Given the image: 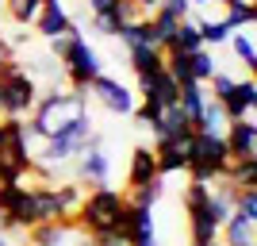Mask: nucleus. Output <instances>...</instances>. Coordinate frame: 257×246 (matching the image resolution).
I'll use <instances>...</instances> for the list:
<instances>
[{"label": "nucleus", "mask_w": 257, "mask_h": 246, "mask_svg": "<svg viewBox=\"0 0 257 246\" xmlns=\"http://www.w3.org/2000/svg\"><path fill=\"white\" fill-rule=\"evenodd\" d=\"M81 116H88V97L85 93H73V89H54L46 97L35 100L31 108V135L39 142L54 139V135H62L69 123H77Z\"/></svg>", "instance_id": "obj_1"}, {"label": "nucleus", "mask_w": 257, "mask_h": 246, "mask_svg": "<svg viewBox=\"0 0 257 246\" xmlns=\"http://www.w3.org/2000/svg\"><path fill=\"white\" fill-rule=\"evenodd\" d=\"M127 208L123 193L111 189V185H96V189H88L81 208H77L73 223L85 231L88 238H100V235H115V223H119V212Z\"/></svg>", "instance_id": "obj_2"}, {"label": "nucleus", "mask_w": 257, "mask_h": 246, "mask_svg": "<svg viewBox=\"0 0 257 246\" xmlns=\"http://www.w3.org/2000/svg\"><path fill=\"white\" fill-rule=\"evenodd\" d=\"M226 161H230V150H226L223 135H196L192 158H188V170H184V173H188L192 181L211 185L215 177H223Z\"/></svg>", "instance_id": "obj_3"}, {"label": "nucleus", "mask_w": 257, "mask_h": 246, "mask_svg": "<svg viewBox=\"0 0 257 246\" xmlns=\"http://www.w3.org/2000/svg\"><path fill=\"white\" fill-rule=\"evenodd\" d=\"M0 93H4V119H23V116H31L35 100H39V81L16 62L0 77Z\"/></svg>", "instance_id": "obj_4"}, {"label": "nucleus", "mask_w": 257, "mask_h": 246, "mask_svg": "<svg viewBox=\"0 0 257 246\" xmlns=\"http://www.w3.org/2000/svg\"><path fill=\"white\" fill-rule=\"evenodd\" d=\"M77 185H107V177H111V161H107V150H104V139L100 135H92V139L85 142V146L77 150Z\"/></svg>", "instance_id": "obj_5"}, {"label": "nucleus", "mask_w": 257, "mask_h": 246, "mask_svg": "<svg viewBox=\"0 0 257 246\" xmlns=\"http://www.w3.org/2000/svg\"><path fill=\"white\" fill-rule=\"evenodd\" d=\"M88 93H92V97H96L107 112H115V116H131V112L139 108V104H135V93H131L123 81L107 77V73L92 77V81H88Z\"/></svg>", "instance_id": "obj_6"}, {"label": "nucleus", "mask_w": 257, "mask_h": 246, "mask_svg": "<svg viewBox=\"0 0 257 246\" xmlns=\"http://www.w3.org/2000/svg\"><path fill=\"white\" fill-rule=\"evenodd\" d=\"M192 142H196V131L181 135L173 142H154V158H158V177H169V173H184L188 170V158H192Z\"/></svg>", "instance_id": "obj_7"}, {"label": "nucleus", "mask_w": 257, "mask_h": 246, "mask_svg": "<svg viewBox=\"0 0 257 246\" xmlns=\"http://www.w3.org/2000/svg\"><path fill=\"white\" fill-rule=\"evenodd\" d=\"M31 246H92V238L73 223V219H58V223L31 227Z\"/></svg>", "instance_id": "obj_8"}, {"label": "nucleus", "mask_w": 257, "mask_h": 246, "mask_svg": "<svg viewBox=\"0 0 257 246\" xmlns=\"http://www.w3.org/2000/svg\"><path fill=\"white\" fill-rule=\"evenodd\" d=\"M139 93H142V104H150V108H173L177 104V97H181V85L173 81L165 69H158V73H146L139 77Z\"/></svg>", "instance_id": "obj_9"}, {"label": "nucleus", "mask_w": 257, "mask_h": 246, "mask_svg": "<svg viewBox=\"0 0 257 246\" xmlns=\"http://www.w3.org/2000/svg\"><path fill=\"white\" fill-rule=\"evenodd\" d=\"M223 142L230 150V158H257V116H246V119H230L223 131Z\"/></svg>", "instance_id": "obj_10"}, {"label": "nucleus", "mask_w": 257, "mask_h": 246, "mask_svg": "<svg viewBox=\"0 0 257 246\" xmlns=\"http://www.w3.org/2000/svg\"><path fill=\"white\" fill-rule=\"evenodd\" d=\"M226 112V119H246L257 112V81L246 77V81H234V89L226 93V100H219Z\"/></svg>", "instance_id": "obj_11"}, {"label": "nucleus", "mask_w": 257, "mask_h": 246, "mask_svg": "<svg viewBox=\"0 0 257 246\" xmlns=\"http://www.w3.org/2000/svg\"><path fill=\"white\" fill-rule=\"evenodd\" d=\"M31 27H35V35H43L46 43H50V39H62V35L73 27V20H69V12H65L58 0H50V4H43V12H39V20H35Z\"/></svg>", "instance_id": "obj_12"}, {"label": "nucleus", "mask_w": 257, "mask_h": 246, "mask_svg": "<svg viewBox=\"0 0 257 246\" xmlns=\"http://www.w3.org/2000/svg\"><path fill=\"white\" fill-rule=\"evenodd\" d=\"M150 131H154V142H173V139H181V135H188L192 123H188V116H184L181 108L173 104V108H165V112L150 123Z\"/></svg>", "instance_id": "obj_13"}, {"label": "nucleus", "mask_w": 257, "mask_h": 246, "mask_svg": "<svg viewBox=\"0 0 257 246\" xmlns=\"http://www.w3.org/2000/svg\"><path fill=\"white\" fill-rule=\"evenodd\" d=\"M158 177V158H154L150 146H135L131 150V166H127V189L135 185H146Z\"/></svg>", "instance_id": "obj_14"}, {"label": "nucleus", "mask_w": 257, "mask_h": 246, "mask_svg": "<svg viewBox=\"0 0 257 246\" xmlns=\"http://www.w3.org/2000/svg\"><path fill=\"white\" fill-rule=\"evenodd\" d=\"M219 231L226 235V246H257V219H246V215L230 212Z\"/></svg>", "instance_id": "obj_15"}, {"label": "nucleus", "mask_w": 257, "mask_h": 246, "mask_svg": "<svg viewBox=\"0 0 257 246\" xmlns=\"http://www.w3.org/2000/svg\"><path fill=\"white\" fill-rule=\"evenodd\" d=\"M226 123H230V119H226L223 104L207 97V104H204V112H200V119L192 123V131H196V135H223Z\"/></svg>", "instance_id": "obj_16"}, {"label": "nucleus", "mask_w": 257, "mask_h": 246, "mask_svg": "<svg viewBox=\"0 0 257 246\" xmlns=\"http://www.w3.org/2000/svg\"><path fill=\"white\" fill-rule=\"evenodd\" d=\"M161 193H165V181H161V177H154V181H146V185L127 189V193H123V200H127L131 208H146V212H154V204L161 200Z\"/></svg>", "instance_id": "obj_17"}, {"label": "nucleus", "mask_w": 257, "mask_h": 246, "mask_svg": "<svg viewBox=\"0 0 257 246\" xmlns=\"http://www.w3.org/2000/svg\"><path fill=\"white\" fill-rule=\"evenodd\" d=\"M204 104H207V89H204V85H196V81L181 85V97H177V108H181L184 116H188V123H196V119H200Z\"/></svg>", "instance_id": "obj_18"}, {"label": "nucleus", "mask_w": 257, "mask_h": 246, "mask_svg": "<svg viewBox=\"0 0 257 246\" xmlns=\"http://www.w3.org/2000/svg\"><path fill=\"white\" fill-rule=\"evenodd\" d=\"M127 58H131V69H135L139 77L165 69V54L154 50V46H135V50H127Z\"/></svg>", "instance_id": "obj_19"}, {"label": "nucleus", "mask_w": 257, "mask_h": 246, "mask_svg": "<svg viewBox=\"0 0 257 246\" xmlns=\"http://www.w3.org/2000/svg\"><path fill=\"white\" fill-rule=\"evenodd\" d=\"M85 185H77V181H58L54 185V196H58V208H62L65 219H73L77 208H81V200H85Z\"/></svg>", "instance_id": "obj_20"}, {"label": "nucleus", "mask_w": 257, "mask_h": 246, "mask_svg": "<svg viewBox=\"0 0 257 246\" xmlns=\"http://www.w3.org/2000/svg\"><path fill=\"white\" fill-rule=\"evenodd\" d=\"M196 31H200V43H204L207 50H211V46L226 43L234 27H230L226 20H211V16H200V20H196Z\"/></svg>", "instance_id": "obj_21"}, {"label": "nucleus", "mask_w": 257, "mask_h": 246, "mask_svg": "<svg viewBox=\"0 0 257 246\" xmlns=\"http://www.w3.org/2000/svg\"><path fill=\"white\" fill-rule=\"evenodd\" d=\"M165 50H177V54H196V50H204L192 16H188V20H181V27H177V35H173V43L165 46Z\"/></svg>", "instance_id": "obj_22"}, {"label": "nucleus", "mask_w": 257, "mask_h": 246, "mask_svg": "<svg viewBox=\"0 0 257 246\" xmlns=\"http://www.w3.org/2000/svg\"><path fill=\"white\" fill-rule=\"evenodd\" d=\"M226 43H230V50H234L238 62H242L249 73H253V69H257V43H253V31H230V39H226Z\"/></svg>", "instance_id": "obj_23"}, {"label": "nucleus", "mask_w": 257, "mask_h": 246, "mask_svg": "<svg viewBox=\"0 0 257 246\" xmlns=\"http://www.w3.org/2000/svg\"><path fill=\"white\" fill-rule=\"evenodd\" d=\"M4 12H8V20L16 27H31L39 20V12H43V0H4Z\"/></svg>", "instance_id": "obj_24"}, {"label": "nucleus", "mask_w": 257, "mask_h": 246, "mask_svg": "<svg viewBox=\"0 0 257 246\" xmlns=\"http://www.w3.org/2000/svg\"><path fill=\"white\" fill-rule=\"evenodd\" d=\"M234 31H249L257 20V8H253V0H226V16H223Z\"/></svg>", "instance_id": "obj_25"}, {"label": "nucleus", "mask_w": 257, "mask_h": 246, "mask_svg": "<svg viewBox=\"0 0 257 246\" xmlns=\"http://www.w3.org/2000/svg\"><path fill=\"white\" fill-rule=\"evenodd\" d=\"M188 65H192V81L196 85H207L215 73H219V62H215V54L207 50H196V54H188Z\"/></svg>", "instance_id": "obj_26"}, {"label": "nucleus", "mask_w": 257, "mask_h": 246, "mask_svg": "<svg viewBox=\"0 0 257 246\" xmlns=\"http://www.w3.org/2000/svg\"><path fill=\"white\" fill-rule=\"evenodd\" d=\"M150 23H154V35H158V46L165 50V46L173 43L177 27H181V20H177V16H169L165 8H158V12H150Z\"/></svg>", "instance_id": "obj_27"}, {"label": "nucleus", "mask_w": 257, "mask_h": 246, "mask_svg": "<svg viewBox=\"0 0 257 246\" xmlns=\"http://www.w3.org/2000/svg\"><path fill=\"white\" fill-rule=\"evenodd\" d=\"M188 223H192V246H204V242H215L219 238V227L207 219V215H188Z\"/></svg>", "instance_id": "obj_28"}, {"label": "nucleus", "mask_w": 257, "mask_h": 246, "mask_svg": "<svg viewBox=\"0 0 257 246\" xmlns=\"http://www.w3.org/2000/svg\"><path fill=\"white\" fill-rule=\"evenodd\" d=\"M207 196H211V185H204V181H192L188 189H184V212H188V215L204 212Z\"/></svg>", "instance_id": "obj_29"}, {"label": "nucleus", "mask_w": 257, "mask_h": 246, "mask_svg": "<svg viewBox=\"0 0 257 246\" xmlns=\"http://www.w3.org/2000/svg\"><path fill=\"white\" fill-rule=\"evenodd\" d=\"M111 16H115L119 31H123L127 23H135V20H146V16L139 12V4H135V0H115V8H111Z\"/></svg>", "instance_id": "obj_30"}, {"label": "nucleus", "mask_w": 257, "mask_h": 246, "mask_svg": "<svg viewBox=\"0 0 257 246\" xmlns=\"http://www.w3.org/2000/svg\"><path fill=\"white\" fill-rule=\"evenodd\" d=\"M23 189H27V185H0V215H4V212H12V208L20 204Z\"/></svg>", "instance_id": "obj_31"}, {"label": "nucleus", "mask_w": 257, "mask_h": 246, "mask_svg": "<svg viewBox=\"0 0 257 246\" xmlns=\"http://www.w3.org/2000/svg\"><path fill=\"white\" fill-rule=\"evenodd\" d=\"M92 31H96V35H107V39H111V35H119L115 16H111V12H104V16H92Z\"/></svg>", "instance_id": "obj_32"}, {"label": "nucleus", "mask_w": 257, "mask_h": 246, "mask_svg": "<svg viewBox=\"0 0 257 246\" xmlns=\"http://www.w3.org/2000/svg\"><path fill=\"white\" fill-rule=\"evenodd\" d=\"M161 8L169 12V16H177V20H188V16H192V4H188V0H161Z\"/></svg>", "instance_id": "obj_33"}, {"label": "nucleus", "mask_w": 257, "mask_h": 246, "mask_svg": "<svg viewBox=\"0 0 257 246\" xmlns=\"http://www.w3.org/2000/svg\"><path fill=\"white\" fill-rule=\"evenodd\" d=\"M12 54H16V50H12V46L4 43V31H0V77H4V73L12 69V65H16V58H12Z\"/></svg>", "instance_id": "obj_34"}, {"label": "nucleus", "mask_w": 257, "mask_h": 246, "mask_svg": "<svg viewBox=\"0 0 257 246\" xmlns=\"http://www.w3.org/2000/svg\"><path fill=\"white\" fill-rule=\"evenodd\" d=\"M92 246H131V238L127 235H100V238H92Z\"/></svg>", "instance_id": "obj_35"}, {"label": "nucleus", "mask_w": 257, "mask_h": 246, "mask_svg": "<svg viewBox=\"0 0 257 246\" xmlns=\"http://www.w3.org/2000/svg\"><path fill=\"white\" fill-rule=\"evenodd\" d=\"M115 8V0H88V12L92 16H104V12H111Z\"/></svg>", "instance_id": "obj_36"}, {"label": "nucleus", "mask_w": 257, "mask_h": 246, "mask_svg": "<svg viewBox=\"0 0 257 246\" xmlns=\"http://www.w3.org/2000/svg\"><path fill=\"white\" fill-rule=\"evenodd\" d=\"M135 4H139L142 16H150V12H158V8H161V0H135Z\"/></svg>", "instance_id": "obj_37"}, {"label": "nucleus", "mask_w": 257, "mask_h": 246, "mask_svg": "<svg viewBox=\"0 0 257 246\" xmlns=\"http://www.w3.org/2000/svg\"><path fill=\"white\" fill-rule=\"evenodd\" d=\"M0 246H16V238H12L8 231H0Z\"/></svg>", "instance_id": "obj_38"}, {"label": "nucleus", "mask_w": 257, "mask_h": 246, "mask_svg": "<svg viewBox=\"0 0 257 246\" xmlns=\"http://www.w3.org/2000/svg\"><path fill=\"white\" fill-rule=\"evenodd\" d=\"M0 146H4V119H0Z\"/></svg>", "instance_id": "obj_39"}, {"label": "nucleus", "mask_w": 257, "mask_h": 246, "mask_svg": "<svg viewBox=\"0 0 257 246\" xmlns=\"http://www.w3.org/2000/svg\"><path fill=\"white\" fill-rule=\"evenodd\" d=\"M0 119H4V93H0Z\"/></svg>", "instance_id": "obj_40"}, {"label": "nucleus", "mask_w": 257, "mask_h": 246, "mask_svg": "<svg viewBox=\"0 0 257 246\" xmlns=\"http://www.w3.org/2000/svg\"><path fill=\"white\" fill-rule=\"evenodd\" d=\"M204 246H219V242H204Z\"/></svg>", "instance_id": "obj_41"}, {"label": "nucleus", "mask_w": 257, "mask_h": 246, "mask_svg": "<svg viewBox=\"0 0 257 246\" xmlns=\"http://www.w3.org/2000/svg\"><path fill=\"white\" fill-rule=\"evenodd\" d=\"M0 8H4V0H0Z\"/></svg>", "instance_id": "obj_42"}, {"label": "nucleus", "mask_w": 257, "mask_h": 246, "mask_svg": "<svg viewBox=\"0 0 257 246\" xmlns=\"http://www.w3.org/2000/svg\"><path fill=\"white\" fill-rule=\"evenodd\" d=\"M43 4H50V0H43Z\"/></svg>", "instance_id": "obj_43"}]
</instances>
